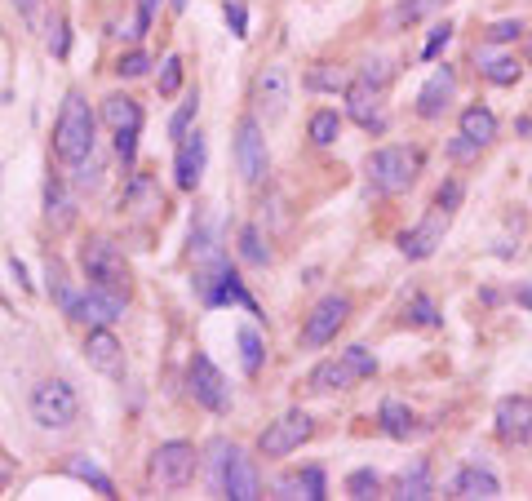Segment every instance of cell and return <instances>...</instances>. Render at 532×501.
Returning <instances> with one entry per match:
<instances>
[{
  "label": "cell",
  "instance_id": "1",
  "mask_svg": "<svg viewBox=\"0 0 532 501\" xmlns=\"http://www.w3.org/2000/svg\"><path fill=\"white\" fill-rule=\"evenodd\" d=\"M94 134H98V116L80 94H67L63 111L54 125V151L63 165H85L94 156Z\"/></svg>",
  "mask_w": 532,
  "mask_h": 501
},
{
  "label": "cell",
  "instance_id": "2",
  "mask_svg": "<svg viewBox=\"0 0 532 501\" xmlns=\"http://www.w3.org/2000/svg\"><path fill=\"white\" fill-rule=\"evenodd\" d=\"M377 373V360L368 346H346L342 355H333V360L315 364L311 368V391L329 395V391H351L355 382H364V377Z\"/></svg>",
  "mask_w": 532,
  "mask_h": 501
},
{
  "label": "cell",
  "instance_id": "3",
  "mask_svg": "<svg viewBox=\"0 0 532 501\" xmlns=\"http://www.w3.org/2000/svg\"><path fill=\"white\" fill-rule=\"evenodd\" d=\"M417 169H422V156H417L413 147H382L368 156V182H373V191H382V196L408 191Z\"/></svg>",
  "mask_w": 532,
  "mask_h": 501
},
{
  "label": "cell",
  "instance_id": "4",
  "mask_svg": "<svg viewBox=\"0 0 532 501\" xmlns=\"http://www.w3.org/2000/svg\"><path fill=\"white\" fill-rule=\"evenodd\" d=\"M80 262H85V275L94 289H107V293H120V298H129V267H125V253L116 249L111 240H89L85 249H80Z\"/></svg>",
  "mask_w": 532,
  "mask_h": 501
},
{
  "label": "cell",
  "instance_id": "5",
  "mask_svg": "<svg viewBox=\"0 0 532 501\" xmlns=\"http://www.w3.org/2000/svg\"><path fill=\"white\" fill-rule=\"evenodd\" d=\"M196 289H200V298L204 306H244L249 315H258V302H253V293L244 289V280L235 275V267L227 258H209V271H200V280H196Z\"/></svg>",
  "mask_w": 532,
  "mask_h": 501
},
{
  "label": "cell",
  "instance_id": "6",
  "mask_svg": "<svg viewBox=\"0 0 532 501\" xmlns=\"http://www.w3.org/2000/svg\"><path fill=\"white\" fill-rule=\"evenodd\" d=\"M32 417H36V426H45V431H67V426H76V417H80V400H76V391H71L67 382H40L36 391H32Z\"/></svg>",
  "mask_w": 532,
  "mask_h": 501
},
{
  "label": "cell",
  "instance_id": "7",
  "mask_svg": "<svg viewBox=\"0 0 532 501\" xmlns=\"http://www.w3.org/2000/svg\"><path fill=\"white\" fill-rule=\"evenodd\" d=\"M196 466H200V453L191 444H182V439H169V444L156 448V457H151V479H156L160 488H187L191 479H196Z\"/></svg>",
  "mask_w": 532,
  "mask_h": 501
},
{
  "label": "cell",
  "instance_id": "8",
  "mask_svg": "<svg viewBox=\"0 0 532 501\" xmlns=\"http://www.w3.org/2000/svg\"><path fill=\"white\" fill-rule=\"evenodd\" d=\"M187 386H191V400H196L200 408H209V413H227L231 408V386H227V377L218 373V364H213L209 355H191Z\"/></svg>",
  "mask_w": 532,
  "mask_h": 501
},
{
  "label": "cell",
  "instance_id": "9",
  "mask_svg": "<svg viewBox=\"0 0 532 501\" xmlns=\"http://www.w3.org/2000/svg\"><path fill=\"white\" fill-rule=\"evenodd\" d=\"M346 315H351V302L337 298V293H329V298H320L311 306V315H306L302 324V346L306 351H320V346H329L337 329L346 324Z\"/></svg>",
  "mask_w": 532,
  "mask_h": 501
},
{
  "label": "cell",
  "instance_id": "10",
  "mask_svg": "<svg viewBox=\"0 0 532 501\" xmlns=\"http://www.w3.org/2000/svg\"><path fill=\"white\" fill-rule=\"evenodd\" d=\"M218 488L222 497L231 501H258L262 497V479H258V466L249 462V457L240 453V448H227L222 453V470H218Z\"/></svg>",
  "mask_w": 532,
  "mask_h": 501
},
{
  "label": "cell",
  "instance_id": "11",
  "mask_svg": "<svg viewBox=\"0 0 532 501\" xmlns=\"http://www.w3.org/2000/svg\"><path fill=\"white\" fill-rule=\"evenodd\" d=\"M315 435V422L306 413H284L280 422H271L262 431L258 439V448H262V457H289V453H298V448L306 444V439Z\"/></svg>",
  "mask_w": 532,
  "mask_h": 501
},
{
  "label": "cell",
  "instance_id": "12",
  "mask_svg": "<svg viewBox=\"0 0 532 501\" xmlns=\"http://www.w3.org/2000/svg\"><path fill=\"white\" fill-rule=\"evenodd\" d=\"M235 165H240V178L249 187H258L266 178V138H262L258 116H244L240 129H235Z\"/></svg>",
  "mask_w": 532,
  "mask_h": 501
},
{
  "label": "cell",
  "instance_id": "13",
  "mask_svg": "<svg viewBox=\"0 0 532 501\" xmlns=\"http://www.w3.org/2000/svg\"><path fill=\"white\" fill-rule=\"evenodd\" d=\"M125 302L129 298H120V293H107V289H94V284H89V293L71 298L67 315L76 324H89V329H107L111 320H120V315H125Z\"/></svg>",
  "mask_w": 532,
  "mask_h": 501
},
{
  "label": "cell",
  "instance_id": "14",
  "mask_svg": "<svg viewBox=\"0 0 532 501\" xmlns=\"http://www.w3.org/2000/svg\"><path fill=\"white\" fill-rule=\"evenodd\" d=\"M253 107H258L262 120H284L289 111V71L284 67H262L258 80H253Z\"/></svg>",
  "mask_w": 532,
  "mask_h": 501
},
{
  "label": "cell",
  "instance_id": "15",
  "mask_svg": "<svg viewBox=\"0 0 532 501\" xmlns=\"http://www.w3.org/2000/svg\"><path fill=\"white\" fill-rule=\"evenodd\" d=\"M204 160H209L204 134L200 129H187V134L178 138V151H173V182H178L182 191H196L204 178Z\"/></svg>",
  "mask_w": 532,
  "mask_h": 501
},
{
  "label": "cell",
  "instance_id": "16",
  "mask_svg": "<svg viewBox=\"0 0 532 501\" xmlns=\"http://www.w3.org/2000/svg\"><path fill=\"white\" fill-rule=\"evenodd\" d=\"M444 231H448V213H444V209L426 213V218L417 222L413 231H404V235H399V253H404V258H413V262L431 258V253L439 249V244H444Z\"/></svg>",
  "mask_w": 532,
  "mask_h": 501
},
{
  "label": "cell",
  "instance_id": "17",
  "mask_svg": "<svg viewBox=\"0 0 532 501\" xmlns=\"http://www.w3.org/2000/svg\"><path fill=\"white\" fill-rule=\"evenodd\" d=\"M346 116H351L355 125H364V129H373V134H382V129H386L382 89L368 85V80H351V85H346Z\"/></svg>",
  "mask_w": 532,
  "mask_h": 501
},
{
  "label": "cell",
  "instance_id": "18",
  "mask_svg": "<svg viewBox=\"0 0 532 501\" xmlns=\"http://www.w3.org/2000/svg\"><path fill=\"white\" fill-rule=\"evenodd\" d=\"M532 431V400L528 395H506L497 404V439L501 444H524Z\"/></svg>",
  "mask_w": 532,
  "mask_h": 501
},
{
  "label": "cell",
  "instance_id": "19",
  "mask_svg": "<svg viewBox=\"0 0 532 501\" xmlns=\"http://www.w3.org/2000/svg\"><path fill=\"white\" fill-rule=\"evenodd\" d=\"M457 94V76L453 67H435V76L422 85V94H417V116L422 120H439L448 111V102Z\"/></svg>",
  "mask_w": 532,
  "mask_h": 501
},
{
  "label": "cell",
  "instance_id": "20",
  "mask_svg": "<svg viewBox=\"0 0 532 501\" xmlns=\"http://www.w3.org/2000/svg\"><path fill=\"white\" fill-rule=\"evenodd\" d=\"M85 360H89V368H98V373L120 377V373H125V346H120L107 329H89V337H85Z\"/></svg>",
  "mask_w": 532,
  "mask_h": 501
},
{
  "label": "cell",
  "instance_id": "21",
  "mask_svg": "<svg viewBox=\"0 0 532 501\" xmlns=\"http://www.w3.org/2000/svg\"><path fill=\"white\" fill-rule=\"evenodd\" d=\"M448 497H462V501H493L501 497V484L488 466H462L457 479L448 484Z\"/></svg>",
  "mask_w": 532,
  "mask_h": 501
},
{
  "label": "cell",
  "instance_id": "22",
  "mask_svg": "<svg viewBox=\"0 0 532 501\" xmlns=\"http://www.w3.org/2000/svg\"><path fill=\"white\" fill-rule=\"evenodd\" d=\"M275 497H306V501H324L329 497V484H324V470L320 466H306L298 475H284L280 479V493Z\"/></svg>",
  "mask_w": 532,
  "mask_h": 501
},
{
  "label": "cell",
  "instance_id": "23",
  "mask_svg": "<svg viewBox=\"0 0 532 501\" xmlns=\"http://www.w3.org/2000/svg\"><path fill=\"white\" fill-rule=\"evenodd\" d=\"M102 120L111 125V134H120V129H142V107L129 94H111V98H102Z\"/></svg>",
  "mask_w": 532,
  "mask_h": 501
},
{
  "label": "cell",
  "instance_id": "24",
  "mask_svg": "<svg viewBox=\"0 0 532 501\" xmlns=\"http://www.w3.org/2000/svg\"><path fill=\"white\" fill-rule=\"evenodd\" d=\"M395 497H399V501H426V497H435L431 466H426V462H413V466H408L404 475L395 479Z\"/></svg>",
  "mask_w": 532,
  "mask_h": 501
},
{
  "label": "cell",
  "instance_id": "25",
  "mask_svg": "<svg viewBox=\"0 0 532 501\" xmlns=\"http://www.w3.org/2000/svg\"><path fill=\"white\" fill-rule=\"evenodd\" d=\"M462 134L470 142H479V147H488V142L497 138V116L488 107H466L462 111Z\"/></svg>",
  "mask_w": 532,
  "mask_h": 501
},
{
  "label": "cell",
  "instance_id": "26",
  "mask_svg": "<svg viewBox=\"0 0 532 501\" xmlns=\"http://www.w3.org/2000/svg\"><path fill=\"white\" fill-rule=\"evenodd\" d=\"M382 431L391 435V439H408V435H417L413 408H408V404H399V400H386V404H382Z\"/></svg>",
  "mask_w": 532,
  "mask_h": 501
},
{
  "label": "cell",
  "instance_id": "27",
  "mask_svg": "<svg viewBox=\"0 0 532 501\" xmlns=\"http://www.w3.org/2000/svg\"><path fill=\"white\" fill-rule=\"evenodd\" d=\"M67 475L80 479V484H89L98 497H116V484H111V479L102 475L94 462H85V457H67Z\"/></svg>",
  "mask_w": 532,
  "mask_h": 501
},
{
  "label": "cell",
  "instance_id": "28",
  "mask_svg": "<svg viewBox=\"0 0 532 501\" xmlns=\"http://www.w3.org/2000/svg\"><path fill=\"white\" fill-rule=\"evenodd\" d=\"M337 138H342V116H337L333 107L315 111V116H311V142H315V147H333Z\"/></svg>",
  "mask_w": 532,
  "mask_h": 501
},
{
  "label": "cell",
  "instance_id": "29",
  "mask_svg": "<svg viewBox=\"0 0 532 501\" xmlns=\"http://www.w3.org/2000/svg\"><path fill=\"white\" fill-rule=\"evenodd\" d=\"M479 63H484V76L493 80V85H515L519 71H524V67L515 63V58H497V54H488V49L479 54Z\"/></svg>",
  "mask_w": 532,
  "mask_h": 501
},
{
  "label": "cell",
  "instance_id": "30",
  "mask_svg": "<svg viewBox=\"0 0 532 501\" xmlns=\"http://www.w3.org/2000/svg\"><path fill=\"white\" fill-rule=\"evenodd\" d=\"M45 218L54 222V227H67L71 222V200H67L63 182H54V178H49V187H45Z\"/></svg>",
  "mask_w": 532,
  "mask_h": 501
},
{
  "label": "cell",
  "instance_id": "31",
  "mask_svg": "<svg viewBox=\"0 0 532 501\" xmlns=\"http://www.w3.org/2000/svg\"><path fill=\"white\" fill-rule=\"evenodd\" d=\"M235 342H240L244 373H258V368H262V337H258V329H249V324H244V329L235 333Z\"/></svg>",
  "mask_w": 532,
  "mask_h": 501
},
{
  "label": "cell",
  "instance_id": "32",
  "mask_svg": "<svg viewBox=\"0 0 532 501\" xmlns=\"http://www.w3.org/2000/svg\"><path fill=\"white\" fill-rule=\"evenodd\" d=\"M125 204H138V213L160 209V196H156V187H151L147 173H138V178H133L129 187H125Z\"/></svg>",
  "mask_w": 532,
  "mask_h": 501
},
{
  "label": "cell",
  "instance_id": "33",
  "mask_svg": "<svg viewBox=\"0 0 532 501\" xmlns=\"http://www.w3.org/2000/svg\"><path fill=\"white\" fill-rule=\"evenodd\" d=\"M240 258L249 262V267H266V262H271V249L262 244V231L258 227H244L240 231Z\"/></svg>",
  "mask_w": 532,
  "mask_h": 501
},
{
  "label": "cell",
  "instance_id": "34",
  "mask_svg": "<svg viewBox=\"0 0 532 501\" xmlns=\"http://www.w3.org/2000/svg\"><path fill=\"white\" fill-rule=\"evenodd\" d=\"M346 493H351L355 501H368V497L382 493V479H377L373 466H364V470H355V475L346 479Z\"/></svg>",
  "mask_w": 532,
  "mask_h": 501
},
{
  "label": "cell",
  "instance_id": "35",
  "mask_svg": "<svg viewBox=\"0 0 532 501\" xmlns=\"http://www.w3.org/2000/svg\"><path fill=\"white\" fill-rule=\"evenodd\" d=\"M408 324H417V329H439V311L426 293H413V302H408Z\"/></svg>",
  "mask_w": 532,
  "mask_h": 501
},
{
  "label": "cell",
  "instance_id": "36",
  "mask_svg": "<svg viewBox=\"0 0 532 501\" xmlns=\"http://www.w3.org/2000/svg\"><path fill=\"white\" fill-rule=\"evenodd\" d=\"M196 111H200V98H196V94H191V98L182 102L178 111H173V120H169V138H173V142H178V138L191 129V120H196Z\"/></svg>",
  "mask_w": 532,
  "mask_h": 501
},
{
  "label": "cell",
  "instance_id": "37",
  "mask_svg": "<svg viewBox=\"0 0 532 501\" xmlns=\"http://www.w3.org/2000/svg\"><path fill=\"white\" fill-rule=\"evenodd\" d=\"M306 85H311V89H333V94H337V89H342V94H346V85H351V80H346V71L315 67L311 76H306Z\"/></svg>",
  "mask_w": 532,
  "mask_h": 501
},
{
  "label": "cell",
  "instance_id": "38",
  "mask_svg": "<svg viewBox=\"0 0 532 501\" xmlns=\"http://www.w3.org/2000/svg\"><path fill=\"white\" fill-rule=\"evenodd\" d=\"M147 67H151V58L142 54V49H133V54H125L116 63V76L120 80H138V76H147Z\"/></svg>",
  "mask_w": 532,
  "mask_h": 501
},
{
  "label": "cell",
  "instance_id": "39",
  "mask_svg": "<svg viewBox=\"0 0 532 501\" xmlns=\"http://www.w3.org/2000/svg\"><path fill=\"white\" fill-rule=\"evenodd\" d=\"M182 89V58H165V67H160V94L173 98Z\"/></svg>",
  "mask_w": 532,
  "mask_h": 501
},
{
  "label": "cell",
  "instance_id": "40",
  "mask_svg": "<svg viewBox=\"0 0 532 501\" xmlns=\"http://www.w3.org/2000/svg\"><path fill=\"white\" fill-rule=\"evenodd\" d=\"M435 5H439V0H404V5L395 9V18H391V23H395V27H399V23H417V18H422V14H431Z\"/></svg>",
  "mask_w": 532,
  "mask_h": 501
},
{
  "label": "cell",
  "instance_id": "41",
  "mask_svg": "<svg viewBox=\"0 0 532 501\" xmlns=\"http://www.w3.org/2000/svg\"><path fill=\"white\" fill-rule=\"evenodd\" d=\"M462 196H466V187L462 182H444V187L435 191V209H444V213H453L457 204H462Z\"/></svg>",
  "mask_w": 532,
  "mask_h": 501
},
{
  "label": "cell",
  "instance_id": "42",
  "mask_svg": "<svg viewBox=\"0 0 532 501\" xmlns=\"http://www.w3.org/2000/svg\"><path fill=\"white\" fill-rule=\"evenodd\" d=\"M18 14H23V23L32 27V32H40L45 27V0H14Z\"/></svg>",
  "mask_w": 532,
  "mask_h": 501
},
{
  "label": "cell",
  "instance_id": "43",
  "mask_svg": "<svg viewBox=\"0 0 532 501\" xmlns=\"http://www.w3.org/2000/svg\"><path fill=\"white\" fill-rule=\"evenodd\" d=\"M45 40H49V54L54 58H67V23L63 18H54V23H45Z\"/></svg>",
  "mask_w": 532,
  "mask_h": 501
},
{
  "label": "cell",
  "instance_id": "44",
  "mask_svg": "<svg viewBox=\"0 0 532 501\" xmlns=\"http://www.w3.org/2000/svg\"><path fill=\"white\" fill-rule=\"evenodd\" d=\"M448 40H453V23H439L435 32H431V40H426V49H422V58H426V63H435V58H439V49H444Z\"/></svg>",
  "mask_w": 532,
  "mask_h": 501
},
{
  "label": "cell",
  "instance_id": "45",
  "mask_svg": "<svg viewBox=\"0 0 532 501\" xmlns=\"http://www.w3.org/2000/svg\"><path fill=\"white\" fill-rule=\"evenodd\" d=\"M227 23H231V32L240 36V40L249 36V9H244L240 0H227Z\"/></svg>",
  "mask_w": 532,
  "mask_h": 501
},
{
  "label": "cell",
  "instance_id": "46",
  "mask_svg": "<svg viewBox=\"0 0 532 501\" xmlns=\"http://www.w3.org/2000/svg\"><path fill=\"white\" fill-rule=\"evenodd\" d=\"M360 80H368V85H377V89H386V85H391V63H382V58H377V63H364Z\"/></svg>",
  "mask_w": 532,
  "mask_h": 501
},
{
  "label": "cell",
  "instance_id": "47",
  "mask_svg": "<svg viewBox=\"0 0 532 501\" xmlns=\"http://www.w3.org/2000/svg\"><path fill=\"white\" fill-rule=\"evenodd\" d=\"M156 5H160V0H138V18H133V40H138V36H147V27H151V18H156Z\"/></svg>",
  "mask_w": 532,
  "mask_h": 501
},
{
  "label": "cell",
  "instance_id": "48",
  "mask_svg": "<svg viewBox=\"0 0 532 501\" xmlns=\"http://www.w3.org/2000/svg\"><path fill=\"white\" fill-rule=\"evenodd\" d=\"M116 156L125 160V165H133V156H138V129H120V134H116Z\"/></svg>",
  "mask_w": 532,
  "mask_h": 501
},
{
  "label": "cell",
  "instance_id": "49",
  "mask_svg": "<svg viewBox=\"0 0 532 501\" xmlns=\"http://www.w3.org/2000/svg\"><path fill=\"white\" fill-rule=\"evenodd\" d=\"M479 151H484V147H479V142H470L466 134H457L453 142H448V156H453V160H475Z\"/></svg>",
  "mask_w": 532,
  "mask_h": 501
},
{
  "label": "cell",
  "instance_id": "50",
  "mask_svg": "<svg viewBox=\"0 0 532 501\" xmlns=\"http://www.w3.org/2000/svg\"><path fill=\"white\" fill-rule=\"evenodd\" d=\"M519 32H524V27H519V23H510V18H501V23H493V27H488V40H493V45H506V40H515Z\"/></svg>",
  "mask_w": 532,
  "mask_h": 501
},
{
  "label": "cell",
  "instance_id": "51",
  "mask_svg": "<svg viewBox=\"0 0 532 501\" xmlns=\"http://www.w3.org/2000/svg\"><path fill=\"white\" fill-rule=\"evenodd\" d=\"M515 302L524 306V311H532V284H519V289H515Z\"/></svg>",
  "mask_w": 532,
  "mask_h": 501
},
{
  "label": "cell",
  "instance_id": "52",
  "mask_svg": "<svg viewBox=\"0 0 532 501\" xmlns=\"http://www.w3.org/2000/svg\"><path fill=\"white\" fill-rule=\"evenodd\" d=\"M515 134H524V138L532 134V116H519V120H515Z\"/></svg>",
  "mask_w": 532,
  "mask_h": 501
},
{
  "label": "cell",
  "instance_id": "53",
  "mask_svg": "<svg viewBox=\"0 0 532 501\" xmlns=\"http://www.w3.org/2000/svg\"><path fill=\"white\" fill-rule=\"evenodd\" d=\"M528 58H532V45H528Z\"/></svg>",
  "mask_w": 532,
  "mask_h": 501
},
{
  "label": "cell",
  "instance_id": "54",
  "mask_svg": "<svg viewBox=\"0 0 532 501\" xmlns=\"http://www.w3.org/2000/svg\"><path fill=\"white\" fill-rule=\"evenodd\" d=\"M528 444H532V431H528Z\"/></svg>",
  "mask_w": 532,
  "mask_h": 501
}]
</instances>
